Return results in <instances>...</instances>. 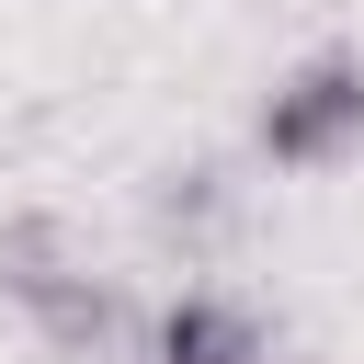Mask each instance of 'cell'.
<instances>
[{
	"instance_id": "1",
	"label": "cell",
	"mask_w": 364,
	"mask_h": 364,
	"mask_svg": "<svg viewBox=\"0 0 364 364\" xmlns=\"http://www.w3.org/2000/svg\"><path fill=\"white\" fill-rule=\"evenodd\" d=\"M250 148H262V171H330V159H353V148H364V57L330 46V57L284 68V80L262 91Z\"/></svg>"
},
{
	"instance_id": "2",
	"label": "cell",
	"mask_w": 364,
	"mask_h": 364,
	"mask_svg": "<svg viewBox=\"0 0 364 364\" xmlns=\"http://www.w3.org/2000/svg\"><path fill=\"white\" fill-rule=\"evenodd\" d=\"M136 364H273V330L239 307V296H171L148 330H136Z\"/></svg>"
},
{
	"instance_id": "3",
	"label": "cell",
	"mask_w": 364,
	"mask_h": 364,
	"mask_svg": "<svg viewBox=\"0 0 364 364\" xmlns=\"http://www.w3.org/2000/svg\"><path fill=\"white\" fill-rule=\"evenodd\" d=\"M23 318H34V341H46L57 364H102V353L136 330L125 284H114V273H91V262H80V273H57L46 296H23Z\"/></svg>"
},
{
	"instance_id": "4",
	"label": "cell",
	"mask_w": 364,
	"mask_h": 364,
	"mask_svg": "<svg viewBox=\"0 0 364 364\" xmlns=\"http://www.w3.org/2000/svg\"><path fill=\"white\" fill-rule=\"evenodd\" d=\"M57 273H80V239H68V216H46V205H11V216H0V296L23 307V296H46Z\"/></svg>"
},
{
	"instance_id": "5",
	"label": "cell",
	"mask_w": 364,
	"mask_h": 364,
	"mask_svg": "<svg viewBox=\"0 0 364 364\" xmlns=\"http://www.w3.org/2000/svg\"><path fill=\"white\" fill-rule=\"evenodd\" d=\"M148 216H159V239H216V228L239 216L228 159H182V171H159V182H148Z\"/></svg>"
},
{
	"instance_id": "6",
	"label": "cell",
	"mask_w": 364,
	"mask_h": 364,
	"mask_svg": "<svg viewBox=\"0 0 364 364\" xmlns=\"http://www.w3.org/2000/svg\"><path fill=\"white\" fill-rule=\"evenodd\" d=\"M273 364H330V353H273Z\"/></svg>"
}]
</instances>
